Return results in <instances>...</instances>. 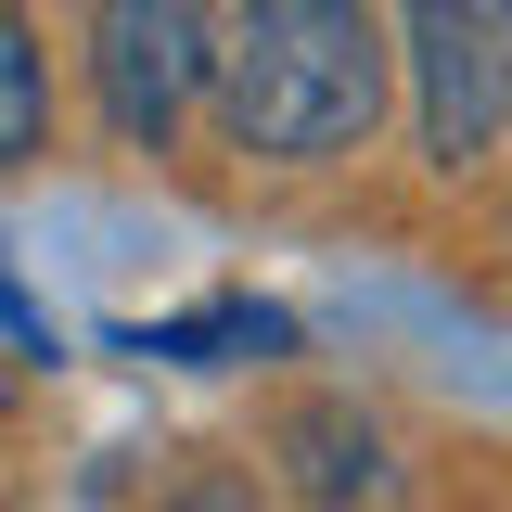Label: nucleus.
I'll return each mask as SVG.
<instances>
[{"mask_svg": "<svg viewBox=\"0 0 512 512\" xmlns=\"http://www.w3.org/2000/svg\"><path fill=\"white\" fill-rule=\"evenodd\" d=\"M39 128H52V77H39L26 13H0V167H26V154H39Z\"/></svg>", "mask_w": 512, "mask_h": 512, "instance_id": "obj_5", "label": "nucleus"}, {"mask_svg": "<svg viewBox=\"0 0 512 512\" xmlns=\"http://www.w3.org/2000/svg\"><path fill=\"white\" fill-rule=\"evenodd\" d=\"M218 116L269 167L359 154L384 116V26L359 0H244V26L218 39Z\"/></svg>", "mask_w": 512, "mask_h": 512, "instance_id": "obj_1", "label": "nucleus"}, {"mask_svg": "<svg viewBox=\"0 0 512 512\" xmlns=\"http://www.w3.org/2000/svg\"><path fill=\"white\" fill-rule=\"evenodd\" d=\"M0 397H13V372H0Z\"/></svg>", "mask_w": 512, "mask_h": 512, "instance_id": "obj_7", "label": "nucleus"}, {"mask_svg": "<svg viewBox=\"0 0 512 512\" xmlns=\"http://www.w3.org/2000/svg\"><path fill=\"white\" fill-rule=\"evenodd\" d=\"M410 77H423V154L487 167L512 128V64L487 39V0H410Z\"/></svg>", "mask_w": 512, "mask_h": 512, "instance_id": "obj_3", "label": "nucleus"}, {"mask_svg": "<svg viewBox=\"0 0 512 512\" xmlns=\"http://www.w3.org/2000/svg\"><path fill=\"white\" fill-rule=\"evenodd\" d=\"M90 77H103L116 141L154 154V141L205 103V77H218V13H205V0H103V13H90Z\"/></svg>", "mask_w": 512, "mask_h": 512, "instance_id": "obj_2", "label": "nucleus"}, {"mask_svg": "<svg viewBox=\"0 0 512 512\" xmlns=\"http://www.w3.org/2000/svg\"><path fill=\"white\" fill-rule=\"evenodd\" d=\"M487 39H500V64H512V0H487Z\"/></svg>", "mask_w": 512, "mask_h": 512, "instance_id": "obj_6", "label": "nucleus"}, {"mask_svg": "<svg viewBox=\"0 0 512 512\" xmlns=\"http://www.w3.org/2000/svg\"><path fill=\"white\" fill-rule=\"evenodd\" d=\"M282 461H295V487H308L320 512H359V500H384V436L359 423V410H295L282 423Z\"/></svg>", "mask_w": 512, "mask_h": 512, "instance_id": "obj_4", "label": "nucleus"}]
</instances>
